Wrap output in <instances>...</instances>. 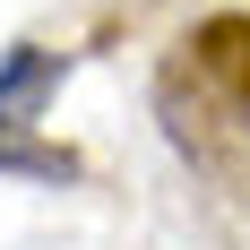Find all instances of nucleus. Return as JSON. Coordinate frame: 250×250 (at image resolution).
I'll return each mask as SVG.
<instances>
[{"label":"nucleus","instance_id":"obj_3","mask_svg":"<svg viewBox=\"0 0 250 250\" xmlns=\"http://www.w3.org/2000/svg\"><path fill=\"white\" fill-rule=\"evenodd\" d=\"M0 173H26V181H78V155H69V147H43V138H26V121H0Z\"/></svg>","mask_w":250,"mask_h":250},{"label":"nucleus","instance_id":"obj_2","mask_svg":"<svg viewBox=\"0 0 250 250\" xmlns=\"http://www.w3.org/2000/svg\"><path fill=\"white\" fill-rule=\"evenodd\" d=\"M52 86H61V52L9 43V61H0V121H35Z\"/></svg>","mask_w":250,"mask_h":250},{"label":"nucleus","instance_id":"obj_1","mask_svg":"<svg viewBox=\"0 0 250 250\" xmlns=\"http://www.w3.org/2000/svg\"><path fill=\"white\" fill-rule=\"evenodd\" d=\"M181 86H199L207 112H225L233 129H250V18L225 9V18H207L190 43H181Z\"/></svg>","mask_w":250,"mask_h":250}]
</instances>
